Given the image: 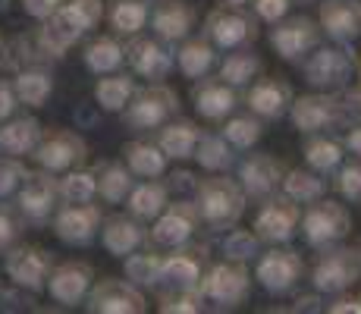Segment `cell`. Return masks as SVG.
Masks as SVG:
<instances>
[{"instance_id":"f35d334b","label":"cell","mask_w":361,"mask_h":314,"mask_svg":"<svg viewBox=\"0 0 361 314\" xmlns=\"http://www.w3.org/2000/svg\"><path fill=\"white\" fill-rule=\"evenodd\" d=\"M110 29L116 35H129V38H135L138 32L145 29V23L151 19V10L145 0H114L110 4Z\"/></svg>"},{"instance_id":"b9f144b4","label":"cell","mask_w":361,"mask_h":314,"mask_svg":"<svg viewBox=\"0 0 361 314\" xmlns=\"http://www.w3.org/2000/svg\"><path fill=\"white\" fill-rule=\"evenodd\" d=\"M13 85H16V92H19V101L29 104V107H44L54 95V79L44 69H23V73L13 79Z\"/></svg>"},{"instance_id":"2e32d148","label":"cell","mask_w":361,"mask_h":314,"mask_svg":"<svg viewBox=\"0 0 361 314\" xmlns=\"http://www.w3.org/2000/svg\"><path fill=\"white\" fill-rule=\"evenodd\" d=\"M57 201H60V176L54 170H29L25 183L19 186V211L23 217H29L35 223L47 220L54 211H57Z\"/></svg>"},{"instance_id":"1f68e13d","label":"cell","mask_w":361,"mask_h":314,"mask_svg":"<svg viewBox=\"0 0 361 314\" xmlns=\"http://www.w3.org/2000/svg\"><path fill=\"white\" fill-rule=\"evenodd\" d=\"M126 205H129V211L135 214V217L157 220L164 214V207L170 205V188H166V183H161V176L157 179H142V183L132 188Z\"/></svg>"},{"instance_id":"ba28073f","label":"cell","mask_w":361,"mask_h":314,"mask_svg":"<svg viewBox=\"0 0 361 314\" xmlns=\"http://www.w3.org/2000/svg\"><path fill=\"white\" fill-rule=\"evenodd\" d=\"M179 110V95L164 82H151V85L138 88L132 104L126 107V123L135 132L161 129L164 123H170V116H176Z\"/></svg>"},{"instance_id":"52a82bcc","label":"cell","mask_w":361,"mask_h":314,"mask_svg":"<svg viewBox=\"0 0 361 314\" xmlns=\"http://www.w3.org/2000/svg\"><path fill=\"white\" fill-rule=\"evenodd\" d=\"M302 233H305V242L314 248L339 246V242L352 233V217L339 201L317 198V201H311V207L302 214Z\"/></svg>"},{"instance_id":"9c48e42d","label":"cell","mask_w":361,"mask_h":314,"mask_svg":"<svg viewBox=\"0 0 361 314\" xmlns=\"http://www.w3.org/2000/svg\"><path fill=\"white\" fill-rule=\"evenodd\" d=\"M293 126L305 135H317V132H327L333 126L345 123L349 116V104L343 97H336L333 92H314V95H302L293 101Z\"/></svg>"},{"instance_id":"816d5d0a","label":"cell","mask_w":361,"mask_h":314,"mask_svg":"<svg viewBox=\"0 0 361 314\" xmlns=\"http://www.w3.org/2000/svg\"><path fill=\"white\" fill-rule=\"evenodd\" d=\"M19 92H16V85L13 82H6V79H0V123H6L10 116H16V107H19Z\"/></svg>"},{"instance_id":"ee69618b","label":"cell","mask_w":361,"mask_h":314,"mask_svg":"<svg viewBox=\"0 0 361 314\" xmlns=\"http://www.w3.org/2000/svg\"><path fill=\"white\" fill-rule=\"evenodd\" d=\"M224 135L233 142L235 151H245V148H255L264 135V126H261V116L258 114H245V116H230L224 126Z\"/></svg>"},{"instance_id":"74e56055","label":"cell","mask_w":361,"mask_h":314,"mask_svg":"<svg viewBox=\"0 0 361 314\" xmlns=\"http://www.w3.org/2000/svg\"><path fill=\"white\" fill-rule=\"evenodd\" d=\"M258 73H261V57L255 51H248V47H239V51L226 54V57L220 60V79L230 82L235 88L252 85V82L258 79Z\"/></svg>"},{"instance_id":"e575fe53","label":"cell","mask_w":361,"mask_h":314,"mask_svg":"<svg viewBox=\"0 0 361 314\" xmlns=\"http://www.w3.org/2000/svg\"><path fill=\"white\" fill-rule=\"evenodd\" d=\"M82 57H85L88 73L107 76V73H116V69L123 66V60H126V47H123L114 35H98L94 41L85 44V54H82Z\"/></svg>"},{"instance_id":"9f6ffc18","label":"cell","mask_w":361,"mask_h":314,"mask_svg":"<svg viewBox=\"0 0 361 314\" xmlns=\"http://www.w3.org/2000/svg\"><path fill=\"white\" fill-rule=\"evenodd\" d=\"M345 104H349V114L361 116V88H355V92H349V97H345Z\"/></svg>"},{"instance_id":"83f0119b","label":"cell","mask_w":361,"mask_h":314,"mask_svg":"<svg viewBox=\"0 0 361 314\" xmlns=\"http://www.w3.org/2000/svg\"><path fill=\"white\" fill-rule=\"evenodd\" d=\"M41 135H44V129L35 116H10L6 123H0V151L13 157L35 155Z\"/></svg>"},{"instance_id":"60d3db41","label":"cell","mask_w":361,"mask_h":314,"mask_svg":"<svg viewBox=\"0 0 361 314\" xmlns=\"http://www.w3.org/2000/svg\"><path fill=\"white\" fill-rule=\"evenodd\" d=\"M283 192L289 195V198H295L298 205H311V201L324 198V192H327V179H324V173L317 170H289L286 179H283Z\"/></svg>"},{"instance_id":"94428289","label":"cell","mask_w":361,"mask_h":314,"mask_svg":"<svg viewBox=\"0 0 361 314\" xmlns=\"http://www.w3.org/2000/svg\"><path fill=\"white\" fill-rule=\"evenodd\" d=\"M0 10H4V4H0Z\"/></svg>"},{"instance_id":"7c38bea8","label":"cell","mask_w":361,"mask_h":314,"mask_svg":"<svg viewBox=\"0 0 361 314\" xmlns=\"http://www.w3.org/2000/svg\"><path fill=\"white\" fill-rule=\"evenodd\" d=\"M57 267L54 255L41 246H13L6 251V261L4 270L16 286L32 292L47 289V280H51V270Z\"/></svg>"},{"instance_id":"11a10c76","label":"cell","mask_w":361,"mask_h":314,"mask_svg":"<svg viewBox=\"0 0 361 314\" xmlns=\"http://www.w3.org/2000/svg\"><path fill=\"white\" fill-rule=\"evenodd\" d=\"M345 148H349L355 157H361V123L349 126V132H345Z\"/></svg>"},{"instance_id":"bcb514c9","label":"cell","mask_w":361,"mask_h":314,"mask_svg":"<svg viewBox=\"0 0 361 314\" xmlns=\"http://www.w3.org/2000/svg\"><path fill=\"white\" fill-rule=\"evenodd\" d=\"M204 296L198 286H185V289H170L161 298V311L164 314H198L204 311Z\"/></svg>"},{"instance_id":"7402d4cb","label":"cell","mask_w":361,"mask_h":314,"mask_svg":"<svg viewBox=\"0 0 361 314\" xmlns=\"http://www.w3.org/2000/svg\"><path fill=\"white\" fill-rule=\"evenodd\" d=\"M94 286V270L85 261H63L51 270V280H47V292H51L54 302L60 305H79L88 298Z\"/></svg>"},{"instance_id":"cb8c5ba5","label":"cell","mask_w":361,"mask_h":314,"mask_svg":"<svg viewBox=\"0 0 361 314\" xmlns=\"http://www.w3.org/2000/svg\"><path fill=\"white\" fill-rule=\"evenodd\" d=\"M148 239V229H145V220L135 217V214H114V217H104L101 227V242L104 248L114 258H126L135 248L145 246Z\"/></svg>"},{"instance_id":"7dc6e473","label":"cell","mask_w":361,"mask_h":314,"mask_svg":"<svg viewBox=\"0 0 361 314\" xmlns=\"http://www.w3.org/2000/svg\"><path fill=\"white\" fill-rule=\"evenodd\" d=\"M29 170H25L23 157H4L0 160V198H10V195L19 192V186L25 183Z\"/></svg>"},{"instance_id":"3957f363","label":"cell","mask_w":361,"mask_h":314,"mask_svg":"<svg viewBox=\"0 0 361 314\" xmlns=\"http://www.w3.org/2000/svg\"><path fill=\"white\" fill-rule=\"evenodd\" d=\"M201 296H204L207 305L220 311H233L239 308L242 302L248 298L252 292V274H248V264L245 261H220L214 267H207V274L201 277L198 283Z\"/></svg>"},{"instance_id":"680465c9","label":"cell","mask_w":361,"mask_h":314,"mask_svg":"<svg viewBox=\"0 0 361 314\" xmlns=\"http://www.w3.org/2000/svg\"><path fill=\"white\" fill-rule=\"evenodd\" d=\"M4 47H6V41H4V35H0V60H4Z\"/></svg>"},{"instance_id":"d6986e66","label":"cell","mask_w":361,"mask_h":314,"mask_svg":"<svg viewBox=\"0 0 361 314\" xmlns=\"http://www.w3.org/2000/svg\"><path fill=\"white\" fill-rule=\"evenodd\" d=\"M286 164L274 155H248L239 164V183L245 195L252 198H270V195L283 192V179H286Z\"/></svg>"},{"instance_id":"681fc988","label":"cell","mask_w":361,"mask_h":314,"mask_svg":"<svg viewBox=\"0 0 361 314\" xmlns=\"http://www.w3.org/2000/svg\"><path fill=\"white\" fill-rule=\"evenodd\" d=\"M19 214L16 207L4 205V198H0V251H10L16 246L19 233H23V223H19Z\"/></svg>"},{"instance_id":"d590c367","label":"cell","mask_w":361,"mask_h":314,"mask_svg":"<svg viewBox=\"0 0 361 314\" xmlns=\"http://www.w3.org/2000/svg\"><path fill=\"white\" fill-rule=\"evenodd\" d=\"M195 160L201 170L207 173H224L233 167L235 160V148L224 132H201V142L195 148Z\"/></svg>"},{"instance_id":"ac0fdd59","label":"cell","mask_w":361,"mask_h":314,"mask_svg":"<svg viewBox=\"0 0 361 314\" xmlns=\"http://www.w3.org/2000/svg\"><path fill=\"white\" fill-rule=\"evenodd\" d=\"M104 227V211L92 201H79V205H66L54 217V233L66 246H88Z\"/></svg>"},{"instance_id":"d6a6232c","label":"cell","mask_w":361,"mask_h":314,"mask_svg":"<svg viewBox=\"0 0 361 314\" xmlns=\"http://www.w3.org/2000/svg\"><path fill=\"white\" fill-rule=\"evenodd\" d=\"M98 195L104 201H110V205H120V201H126L132 195V188H135V173L129 170L126 160H104L98 167Z\"/></svg>"},{"instance_id":"f907efd6","label":"cell","mask_w":361,"mask_h":314,"mask_svg":"<svg viewBox=\"0 0 361 314\" xmlns=\"http://www.w3.org/2000/svg\"><path fill=\"white\" fill-rule=\"evenodd\" d=\"M289 0H255V13H258V19L261 23H270V25H276L280 19H286L289 16Z\"/></svg>"},{"instance_id":"603a6c76","label":"cell","mask_w":361,"mask_h":314,"mask_svg":"<svg viewBox=\"0 0 361 314\" xmlns=\"http://www.w3.org/2000/svg\"><path fill=\"white\" fill-rule=\"evenodd\" d=\"M207 274V248L204 246H179L170 255H164V274L161 283L170 289H185V286H198L201 277Z\"/></svg>"},{"instance_id":"277c9868","label":"cell","mask_w":361,"mask_h":314,"mask_svg":"<svg viewBox=\"0 0 361 314\" xmlns=\"http://www.w3.org/2000/svg\"><path fill=\"white\" fill-rule=\"evenodd\" d=\"M198 207L207 227L226 229L245 211V188L230 176H211L198 186Z\"/></svg>"},{"instance_id":"ab89813d","label":"cell","mask_w":361,"mask_h":314,"mask_svg":"<svg viewBox=\"0 0 361 314\" xmlns=\"http://www.w3.org/2000/svg\"><path fill=\"white\" fill-rule=\"evenodd\" d=\"M123 274L126 280H132L135 286H157L161 283V274H164V255L157 251H148V248H135L132 255H126L123 261Z\"/></svg>"},{"instance_id":"ffe728a7","label":"cell","mask_w":361,"mask_h":314,"mask_svg":"<svg viewBox=\"0 0 361 314\" xmlns=\"http://www.w3.org/2000/svg\"><path fill=\"white\" fill-rule=\"evenodd\" d=\"M126 60L135 76H145L151 82L166 79V73L176 63V54L170 51V41L164 38H132L126 44Z\"/></svg>"},{"instance_id":"44dd1931","label":"cell","mask_w":361,"mask_h":314,"mask_svg":"<svg viewBox=\"0 0 361 314\" xmlns=\"http://www.w3.org/2000/svg\"><path fill=\"white\" fill-rule=\"evenodd\" d=\"M293 85L280 76H264V79H255L252 88L245 95V104L252 114H258L261 120H280L293 110Z\"/></svg>"},{"instance_id":"4dcf8cb0","label":"cell","mask_w":361,"mask_h":314,"mask_svg":"<svg viewBox=\"0 0 361 314\" xmlns=\"http://www.w3.org/2000/svg\"><path fill=\"white\" fill-rule=\"evenodd\" d=\"M123 160L129 164V170L135 173L138 179H157L164 176L166 170V151L157 142H145V138H135V142H126L123 148Z\"/></svg>"},{"instance_id":"8992f818","label":"cell","mask_w":361,"mask_h":314,"mask_svg":"<svg viewBox=\"0 0 361 314\" xmlns=\"http://www.w3.org/2000/svg\"><path fill=\"white\" fill-rule=\"evenodd\" d=\"M361 280V248L349 246H330L321 248L314 270H311V283L317 292L339 296V292L352 289Z\"/></svg>"},{"instance_id":"f546056e","label":"cell","mask_w":361,"mask_h":314,"mask_svg":"<svg viewBox=\"0 0 361 314\" xmlns=\"http://www.w3.org/2000/svg\"><path fill=\"white\" fill-rule=\"evenodd\" d=\"M217 51L220 47L214 44L211 38H185L183 47L176 54V66L185 79H204L214 66H217Z\"/></svg>"},{"instance_id":"c3c4849f","label":"cell","mask_w":361,"mask_h":314,"mask_svg":"<svg viewBox=\"0 0 361 314\" xmlns=\"http://www.w3.org/2000/svg\"><path fill=\"white\" fill-rule=\"evenodd\" d=\"M336 188H339V195H343V198L361 201V157H355V160H349V164L339 167Z\"/></svg>"},{"instance_id":"db71d44e","label":"cell","mask_w":361,"mask_h":314,"mask_svg":"<svg viewBox=\"0 0 361 314\" xmlns=\"http://www.w3.org/2000/svg\"><path fill=\"white\" fill-rule=\"evenodd\" d=\"M327 311L330 314H361V298L343 296V292H339V298L333 305H327Z\"/></svg>"},{"instance_id":"d4e9b609","label":"cell","mask_w":361,"mask_h":314,"mask_svg":"<svg viewBox=\"0 0 361 314\" xmlns=\"http://www.w3.org/2000/svg\"><path fill=\"white\" fill-rule=\"evenodd\" d=\"M321 29L333 41H355L361 35V0H324Z\"/></svg>"},{"instance_id":"484cf974","label":"cell","mask_w":361,"mask_h":314,"mask_svg":"<svg viewBox=\"0 0 361 314\" xmlns=\"http://www.w3.org/2000/svg\"><path fill=\"white\" fill-rule=\"evenodd\" d=\"M151 25H154V35L164 41H185L195 25V10L185 0H164L154 13H151Z\"/></svg>"},{"instance_id":"836d02e7","label":"cell","mask_w":361,"mask_h":314,"mask_svg":"<svg viewBox=\"0 0 361 314\" xmlns=\"http://www.w3.org/2000/svg\"><path fill=\"white\" fill-rule=\"evenodd\" d=\"M135 79L126 73H107V76H101L98 79V85H94V97H98V104L107 114H126V107L132 104V97H135Z\"/></svg>"},{"instance_id":"91938a15","label":"cell","mask_w":361,"mask_h":314,"mask_svg":"<svg viewBox=\"0 0 361 314\" xmlns=\"http://www.w3.org/2000/svg\"><path fill=\"white\" fill-rule=\"evenodd\" d=\"M358 76H361V63H358Z\"/></svg>"},{"instance_id":"4316f807","label":"cell","mask_w":361,"mask_h":314,"mask_svg":"<svg viewBox=\"0 0 361 314\" xmlns=\"http://www.w3.org/2000/svg\"><path fill=\"white\" fill-rule=\"evenodd\" d=\"M239 104V92L235 85L217 79H201V85L195 88V107L204 120H226Z\"/></svg>"},{"instance_id":"8fae6325","label":"cell","mask_w":361,"mask_h":314,"mask_svg":"<svg viewBox=\"0 0 361 314\" xmlns=\"http://www.w3.org/2000/svg\"><path fill=\"white\" fill-rule=\"evenodd\" d=\"M298 223H302V211H298V201L289 198L286 192H276L270 198H264L258 217H255V233L261 236L267 246H286L295 236Z\"/></svg>"},{"instance_id":"9a60e30c","label":"cell","mask_w":361,"mask_h":314,"mask_svg":"<svg viewBox=\"0 0 361 314\" xmlns=\"http://www.w3.org/2000/svg\"><path fill=\"white\" fill-rule=\"evenodd\" d=\"M321 23L311 16H286L274 25L270 32V44L283 60H302L321 44Z\"/></svg>"},{"instance_id":"6f0895ef","label":"cell","mask_w":361,"mask_h":314,"mask_svg":"<svg viewBox=\"0 0 361 314\" xmlns=\"http://www.w3.org/2000/svg\"><path fill=\"white\" fill-rule=\"evenodd\" d=\"M224 4H230V6H248L252 0H224Z\"/></svg>"},{"instance_id":"f6af8a7d","label":"cell","mask_w":361,"mask_h":314,"mask_svg":"<svg viewBox=\"0 0 361 314\" xmlns=\"http://www.w3.org/2000/svg\"><path fill=\"white\" fill-rule=\"evenodd\" d=\"M261 236L255 229H233L230 236L224 239V255L230 261H255L261 255Z\"/></svg>"},{"instance_id":"4fadbf2b","label":"cell","mask_w":361,"mask_h":314,"mask_svg":"<svg viewBox=\"0 0 361 314\" xmlns=\"http://www.w3.org/2000/svg\"><path fill=\"white\" fill-rule=\"evenodd\" d=\"M302 274H305L302 255L293 251V248L274 246V248H267V251H261V255H258L255 280H258L267 292H274V296H283V292H289L298 280H302Z\"/></svg>"},{"instance_id":"30bf717a","label":"cell","mask_w":361,"mask_h":314,"mask_svg":"<svg viewBox=\"0 0 361 314\" xmlns=\"http://www.w3.org/2000/svg\"><path fill=\"white\" fill-rule=\"evenodd\" d=\"M35 160L38 167L54 173H66L73 167H82L88 157V142L73 129H44L38 148H35Z\"/></svg>"},{"instance_id":"8d00e7d4","label":"cell","mask_w":361,"mask_h":314,"mask_svg":"<svg viewBox=\"0 0 361 314\" xmlns=\"http://www.w3.org/2000/svg\"><path fill=\"white\" fill-rule=\"evenodd\" d=\"M343 157H345V142H336V138L324 135V132H317V135H311L308 142H305V164H308L311 170L324 173V176L339 170Z\"/></svg>"},{"instance_id":"7a4b0ae2","label":"cell","mask_w":361,"mask_h":314,"mask_svg":"<svg viewBox=\"0 0 361 314\" xmlns=\"http://www.w3.org/2000/svg\"><path fill=\"white\" fill-rule=\"evenodd\" d=\"M358 69V57L349 47V41H336L330 47H314L305 60V82L317 92H339L349 85V79Z\"/></svg>"},{"instance_id":"7bdbcfd3","label":"cell","mask_w":361,"mask_h":314,"mask_svg":"<svg viewBox=\"0 0 361 314\" xmlns=\"http://www.w3.org/2000/svg\"><path fill=\"white\" fill-rule=\"evenodd\" d=\"M94 195H98V173L94 170L73 167V170L60 173V198L63 201L79 205V201H94Z\"/></svg>"},{"instance_id":"f1b7e54d","label":"cell","mask_w":361,"mask_h":314,"mask_svg":"<svg viewBox=\"0 0 361 314\" xmlns=\"http://www.w3.org/2000/svg\"><path fill=\"white\" fill-rule=\"evenodd\" d=\"M198 142H201V126H195L192 120H170L157 129V145L166 151L170 160L195 157Z\"/></svg>"},{"instance_id":"5b68a950","label":"cell","mask_w":361,"mask_h":314,"mask_svg":"<svg viewBox=\"0 0 361 314\" xmlns=\"http://www.w3.org/2000/svg\"><path fill=\"white\" fill-rule=\"evenodd\" d=\"M258 13H248L245 6L220 4L207 13L204 35L220 47V51H239V47L255 44L258 38Z\"/></svg>"},{"instance_id":"e0dca14e","label":"cell","mask_w":361,"mask_h":314,"mask_svg":"<svg viewBox=\"0 0 361 314\" xmlns=\"http://www.w3.org/2000/svg\"><path fill=\"white\" fill-rule=\"evenodd\" d=\"M201 220L204 217H201L198 201H173V205L164 207L161 217L154 220L151 239H154L157 246L179 248V246H185V242H192V236H195Z\"/></svg>"},{"instance_id":"6da1fadb","label":"cell","mask_w":361,"mask_h":314,"mask_svg":"<svg viewBox=\"0 0 361 314\" xmlns=\"http://www.w3.org/2000/svg\"><path fill=\"white\" fill-rule=\"evenodd\" d=\"M104 19V0H66L51 19L38 29V47L51 57H63V51L85 38V32L98 29Z\"/></svg>"},{"instance_id":"5bb4252c","label":"cell","mask_w":361,"mask_h":314,"mask_svg":"<svg viewBox=\"0 0 361 314\" xmlns=\"http://www.w3.org/2000/svg\"><path fill=\"white\" fill-rule=\"evenodd\" d=\"M85 302L92 314H145L148 308L142 286H135L132 280H116V277L94 283Z\"/></svg>"},{"instance_id":"f5cc1de1","label":"cell","mask_w":361,"mask_h":314,"mask_svg":"<svg viewBox=\"0 0 361 314\" xmlns=\"http://www.w3.org/2000/svg\"><path fill=\"white\" fill-rule=\"evenodd\" d=\"M23 4V10L29 13L32 19H38V23H44V19H51L54 13L60 10V6L66 4V0H19Z\"/></svg>"}]
</instances>
